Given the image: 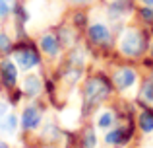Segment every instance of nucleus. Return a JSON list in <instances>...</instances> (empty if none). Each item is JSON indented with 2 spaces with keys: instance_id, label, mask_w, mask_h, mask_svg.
<instances>
[{
  "instance_id": "obj_5",
  "label": "nucleus",
  "mask_w": 153,
  "mask_h": 148,
  "mask_svg": "<svg viewBox=\"0 0 153 148\" xmlns=\"http://www.w3.org/2000/svg\"><path fill=\"white\" fill-rule=\"evenodd\" d=\"M107 94H108V86L103 80L95 78L87 84V99H95V103H97L99 99H103Z\"/></svg>"
},
{
  "instance_id": "obj_14",
  "label": "nucleus",
  "mask_w": 153,
  "mask_h": 148,
  "mask_svg": "<svg viewBox=\"0 0 153 148\" xmlns=\"http://www.w3.org/2000/svg\"><path fill=\"white\" fill-rule=\"evenodd\" d=\"M0 51L2 53H12V43L6 33H0Z\"/></svg>"
},
{
  "instance_id": "obj_7",
  "label": "nucleus",
  "mask_w": 153,
  "mask_h": 148,
  "mask_svg": "<svg viewBox=\"0 0 153 148\" xmlns=\"http://www.w3.org/2000/svg\"><path fill=\"white\" fill-rule=\"evenodd\" d=\"M89 37L95 43H108L111 41V31L103 26V23H95L89 27Z\"/></svg>"
},
{
  "instance_id": "obj_6",
  "label": "nucleus",
  "mask_w": 153,
  "mask_h": 148,
  "mask_svg": "<svg viewBox=\"0 0 153 148\" xmlns=\"http://www.w3.org/2000/svg\"><path fill=\"white\" fill-rule=\"evenodd\" d=\"M39 123H41V113L35 107H27L22 115V127L25 131H31L35 127H39Z\"/></svg>"
},
{
  "instance_id": "obj_3",
  "label": "nucleus",
  "mask_w": 153,
  "mask_h": 148,
  "mask_svg": "<svg viewBox=\"0 0 153 148\" xmlns=\"http://www.w3.org/2000/svg\"><path fill=\"white\" fill-rule=\"evenodd\" d=\"M112 80H114V84H116V88H118V90H126V88H130L132 84L136 82V72L132 68L122 66V68H118L114 72Z\"/></svg>"
},
{
  "instance_id": "obj_2",
  "label": "nucleus",
  "mask_w": 153,
  "mask_h": 148,
  "mask_svg": "<svg viewBox=\"0 0 153 148\" xmlns=\"http://www.w3.org/2000/svg\"><path fill=\"white\" fill-rule=\"evenodd\" d=\"M14 61L18 62L19 68L29 70V68H33V66H37L39 62H41V57H39V53L33 47H19L14 53Z\"/></svg>"
},
{
  "instance_id": "obj_15",
  "label": "nucleus",
  "mask_w": 153,
  "mask_h": 148,
  "mask_svg": "<svg viewBox=\"0 0 153 148\" xmlns=\"http://www.w3.org/2000/svg\"><path fill=\"white\" fill-rule=\"evenodd\" d=\"M142 95L147 101H153V82H146L142 88Z\"/></svg>"
},
{
  "instance_id": "obj_18",
  "label": "nucleus",
  "mask_w": 153,
  "mask_h": 148,
  "mask_svg": "<svg viewBox=\"0 0 153 148\" xmlns=\"http://www.w3.org/2000/svg\"><path fill=\"white\" fill-rule=\"evenodd\" d=\"M95 140H97V137H95L93 131H87V137H85V148H91L95 144Z\"/></svg>"
},
{
  "instance_id": "obj_20",
  "label": "nucleus",
  "mask_w": 153,
  "mask_h": 148,
  "mask_svg": "<svg viewBox=\"0 0 153 148\" xmlns=\"http://www.w3.org/2000/svg\"><path fill=\"white\" fill-rule=\"evenodd\" d=\"M143 4H146V6H153V0H142Z\"/></svg>"
},
{
  "instance_id": "obj_17",
  "label": "nucleus",
  "mask_w": 153,
  "mask_h": 148,
  "mask_svg": "<svg viewBox=\"0 0 153 148\" xmlns=\"http://www.w3.org/2000/svg\"><path fill=\"white\" fill-rule=\"evenodd\" d=\"M10 14V4L8 0H0V18H6Z\"/></svg>"
},
{
  "instance_id": "obj_21",
  "label": "nucleus",
  "mask_w": 153,
  "mask_h": 148,
  "mask_svg": "<svg viewBox=\"0 0 153 148\" xmlns=\"http://www.w3.org/2000/svg\"><path fill=\"white\" fill-rule=\"evenodd\" d=\"M0 148H8L6 144H4V142H0Z\"/></svg>"
},
{
  "instance_id": "obj_10",
  "label": "nucleus",
  "mask_w": 153,
  "mask_h": 148,
  "mask_svg": "<svg viewBox=\"0 0 153 148\" xmlns=\"http://www.w3.org/2000/svg\"><path fill=\"white\" fill-rule=\"evenodd\" d=\"M140 129L143 133H151L153 131V111H142L140 113Z\"/></svg>"
},
{
  "instance_id": "obj_4",
  "label": "nucleus",
  "mask_w": 153,
  "mask_h": 148,
  "mask_svg": "<svg viewBox=\"0 0 153 148\" xmlns=\"http://www.w3.org/2000/svg\"><path fill=\"white\" fill-rule=\"evenodd\" d=\"M0 78H2L4 86H8V88L16 86V82H18V68H16V65L12 61H2V65H0Z\"/></svg>"
},
{
  "instance_id": "obj_13",
  "label": "nucleus",
  "mask_w": 153,
  "mask_h": 148,
  "mask_svg": "<svg viewBox=\"0 0 153 148\" xmlns=\"http://www.w3.org/2000/svg\"><path fill=\"white\" fill-rule=\"evenodd\" d=\"M0 129H4L6 133H14V129H16V117H14V115H10L6 121L0 123Z\"/></svg>"
},
{
  "instance_id": "obj_16",
  "label": "nucleus",
  "mask_w": 153,
  "mask_h": 148,
  "mask_svg": "<svg viewBox=\"0 0 153 148\" xmlns=\"http://www.w3.org/2000/svg\"><path fill=\"white\" fill-rule=\"evenodd\" d=\"M140 16H142L146 22H153V8H142V10H140Z\"/></svg>"
},
{
  "instance_id": "obj_22",
  "label": "nucleus",
  "mask_w": 153,
  "mask_h": 148,
  "mask_svg": "<svg viewBox=\"0 0 153 148\" xmlns=\"http://www.w3.org/2000/svg\"><path fill=\"white\" fill-rule=\"evenodd\" d=\"M151 53H153V51H151Z\"/></svg>"
},
{
  "instance_id": "obj_8",
  "label": "nucleus",
  "mask_w": 153,
  "mask_h": 148,
  "mask_svg": "<svg viewBox=\"0 0 153 148\" xmlns=\"http://www.w3.org/2000/svg\"><path fill=\"white\" fill-rule=\"evenodd\" d=\"M41 49L45 51L47 55L54 57V55H58L60 45H58V41H56V37H54V35L47 33V35H43V37H41Z\"/></svg>"
},
{
  "instance_id": "obj_19",
  "label": "nucleus",
  "mask_w": 153,
  "mask_h": 148,
  "mask_svg": "<svg viewBox=\"0 0 153 148\" xmlns=\"http://www.w3.org/2000/svg\"><path fill=\"white\" fill-rule=\"evenodd\" d=\"M70 2H74V4H85V2H89V0H70Z\"/></svg>"
},
{
  "instance_id": "obj_9",
  "label": "nucleus",
  "mask_w": 153,
  "mask_h": 148,
  "mask_svg": "<svg viewBox=\"0 0 153 148\" xmlns=\"http://www.w3.org/2000/svg\"><path fill=\"white\" fill-rule=\"evenodd\" d=\"M23 90H25L27 95H37L39 92H41V82H39V78H35V76L25 78V82H23Z\"/></svg>"
},
{
  "instance_id": "obj_11",
  "label": "nucleus",
  "mask_w": 153,
  "mask_h": 148,
  "mask_svg": "<svg viewBox=\"0 0 153 148\" xmlns=\"http://www.w3.org/2000/svg\"><path fill=\"white\" fill-rule=\"evenodd\" d=\"M107 142L108 144H122L124 140V131L122 129H114L111 131V133H107Z\"/></svg>"
},
{
  "instance_id": "obj_12",
  "label": "nucleus",
  "mask_w": 153,
  "mask_h": 148,
  "mask_svg": "<svg viewBox=\"0 0 153 148\" xmlns=\"http://www.w3.org/2000/svg\"><path fill=\"white\" fill-rule=\"evenodd\" d=\"M112 121H114V115H112L111 111H107V113H103L101 117H99V127H101V129H108V127L112 125Z\"/></svg>"
},
{
  "instance_id": "obj_1",
  "label": "nucleus",
  "mask_w": 153,
  "mask_h": 148,
  "mask_svg": "<svg viewBox=\"0 0 153 148\" xmlns=\"http://www.w3.org/2000/svg\"><path fill=\"white\" fill-rule=\"evenodd\" d=\"M120 49L128 57H140L146 51V37L140 31H128L120 41Z\"/></svg>"
}]
</instances>
